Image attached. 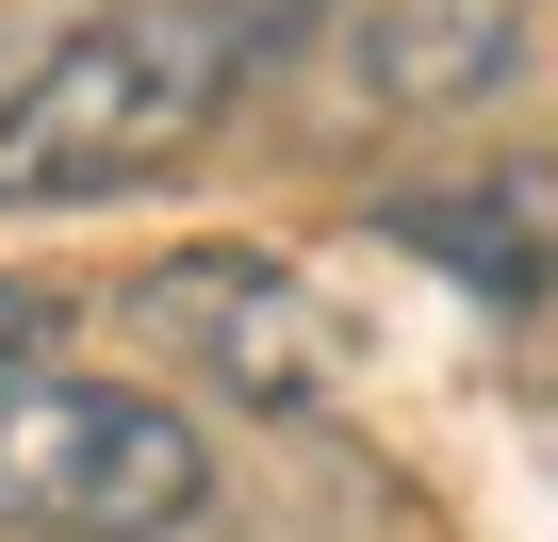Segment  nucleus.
I'll list each match as a JSON object with an SVG mask.
<instances>
[{"instance_id":"1","label":"nucleus","mask_w":558,"mask_h":542,"mask_svg":"<svg viewBox=\"0 0 558 542\" xmlns=\"http://www.w3.org/2000/svg\"><path fill=\"white\" fill-rule=\"evenodd\" d=\"M345 0H99L0 83V214H83L165 181L230 132L246 83H279Z\"/></svg>"},{"instance_id":"2","label":"nucleus","mask_w":558,"mask_h":542,"mask_svg":"<svg viewBox=\"0 0 558 542\" xmlns=\"http://www.w3.org/2000/svg\"><path fill=\"white\" fill-rule=\"evenodd\" d=\"M214 526V427L99 362H0V542H181Z\"/></svg>"},{"instance_id":"3","label":"nucleus","mask_w":558,"mask_h":542,"mask_svg":"<svg viewBox=\"0 0 558 542\" xmlns=\"http://www.w3.org/2000/svg\"><path fill=\"white\" fill-rule=\"evenodd\" d=\"M132 329L165 362H197L214 395H246V411H329V378H345L313 280L279 246H165L148 280H132Z\"/></svg>"},{"instance_id":"4","label":"nucleus","mask_w":558,"mask_h":542,"mask_svg":"<svg viewBox=\"0 0 558 542\" xmlns=\"http://www.w3.org/2000/svg\"><path fill=\"white\" fill-rule=\"evenodd\" d=\"M329 67L362 116H493L542 67V0H345Z\"/></svg>"},{"instance_id":"5","label":"nucleus","mask_w":558,"mask_h":542,"mask_svg":"<svg viewBox=\"0 0 558 542\" xmlns=\"http://www.w3.org/2000/svg\"><path fill=\"white\" fill-rule=\"evenodd\" d=\"M378 230L395 246H427L460 297H493V313H525V297H558V214L493 165V181H395L378 197Z\"/></svg>"}]
</instances>
